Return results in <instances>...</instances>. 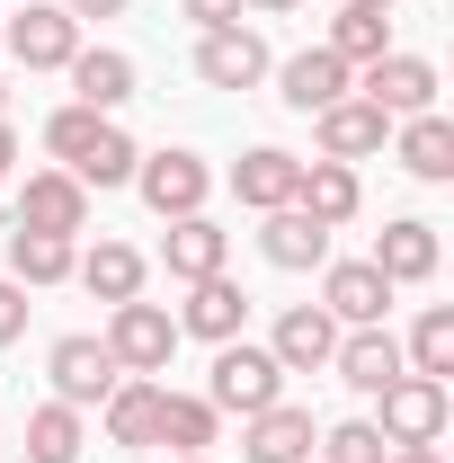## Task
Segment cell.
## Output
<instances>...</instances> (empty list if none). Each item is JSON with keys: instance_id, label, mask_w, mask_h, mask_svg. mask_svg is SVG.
Masks as SVG:
<instances>
[{"instance_id": "6da1fadb", "label": "cell", "mask_w": 454, "mask_h": 463, "mask_svg": "<svg viewBox=\"0 0 454 463\" xmlns=\"http://www.w3.org/2000/svg\"><path fill=\"white\" fill-rule=\"evenodd\" d=\"M205 402L259 419L268 402H285V365L268 356V347H250V339H223V347H214V383H205Z\"/></svg>"}, {"instance_id": "7a4b0ae2", "label": "cell", "mask_w": 454, "mask_h": 463, "mask_svg": "<svg viewBox=\"0 0 454 463\" xmlns=\"http://www.w3.org/2000/svg\"><path fill=\"white\" fill-rule=\"evenodd\" d=\"M108 356H116V374H161L178 356V321L161 312V303H108Z\"/></svg>"}, {"instance_id": "3957f363", "label": "cell", "mask_w": 454, "mask_h": 463, "mask_svg": "<svg viewBox=\"0 0 454 463\" xmlns=\"http://www.w3.org/2000/svg\"><path fill=\"white\" fill-rule=\"evenodd\" d=\"M374 402H383V419H374V428H383V446H437V437H446V419H454V402H446V383H437V374H401V383H383Z\"/></svg>"}, {"instance_id": "277c9868", "label": "cell", "mask_w": 454, "mask_h": 463, "mask_svg": "<svg viewBox=\"0 0 454 463\" xmlns=\"http://www.w3.org/2000/svg\"><path fill=\"white\" fill-rule=\"evenodd\" d=\"M134 187H143V205L161 214V223H178V214H205V187H214V170L196 161V152H143L134 161Z\"/></svg>"}, {"instance_id": "5b68a950", "label": "cell", "mask_w": 454, "mask_h": 463, "mask_svg": "<svg viewBox=\"0 0 454 463\" xmlns=\"http://www.w3.org/2000/svg\"><path fill=\"white\" fill-rule=\"evenodd\" d=\"M45 374H54V402H71V410H99L116 383H125L116 356H108V339H90V330H71V339L45 347Z\"/></svg>"}, {"instance_id": "8992f818", "label": "cell", "mask_w": 454, "mask_h": 463, "mask_svg": "<svg viewBox=\"0 0 454 463\" xmlns=\"http://www.w3.org/2000/svg\"><path fill=\"white\" fill-rule=\"evenodd\" d=\"M356 90H365V108H383L401 125V116H428L437 108V62L428 54H383V62H365V80H356Z\"/></svg>"}, {"instance_id": "52a82bcc", "label": "cell", "mask_w": 454, "mask_h": 463, "mask_svg": "<svg viewBox=\"0 0 454 463\" xmlns=\"http://www.w3.org/2000/svg\"><path fill=\"white\" fill-rule=\"evenodd\" d=\"M9 54L27 62V71H62V62L80 54V18H71L62 0H27V9L9 18Z\"/></svg>"}, {"instance_id": "ba28073f", "label": "cell", "mask_w": 454, "mask_h": 463, "mask_svg": "<svg viewBox=\"0 0 454 463\" xmlns=\"http://www.w3.org/2000/svg\"><path fill=\"white\" fill-rule=\"evenodd\" d=\"M18 232H90V187L71 170H36L27 187H18Z\"/></svg>"}, {"instance_id": "9c48e42d", "label": "cell", "mask_w": 454, "mask_h": 463, "mask_svg": "<svg viewBox=\"0 0 454 463\" xmlns=\"http://www.w3.org/2000/svg\"><path fill=\"white\" fill-rule=\"evenodd\" d=\"M196 80L205 90H259L268 80V45L250 27H205L196 36Z\"/></svg>"}, {"instance_id": "30bf717a", "label": "cell", "mask_w": 454, "mask_h": 463, "mask_svg": "<svg viewBox=\"0 0 454 463\" xmlns=\"http://www.w3.org/2000/svg\"><path fill=\"white\" fill-rule=\"evenodd\" d=\"M321 312H330L339 330H374V321L393 312V286L374 277V259H339V268L321 277Z\"/></svg>"}, {"instance_id": "8fae6325", "label": "cell", "mask_w": 454, "mask_h": 463, "mask_svg": "<svg viewBox=\"0 0 454 463\" xmlns=\"http://www.w3.org/2000/svg\"><path fill=\"white\" fill-rule=\"evenodd\" d=\"M330 374H339L347 392H383V383H401L410 365H401V339L374 321V330H339V347H330Z\"/></svg>"}, {"instance_id": "7c38bea8", "label": "cell", "mask_w": 454, "mask_h": 463, "mask_svg": "<svg viewBox=\"0 0 454 463\" xmlns=\"http://www.w3.org/2000/svg\"><path fill=\"white\" fill-rule=\"evenodd\" d=\"M347 90H356V71H347V62L330 54V45H312V54H294V62L277 71V99H285L294 116H321V108H339Z\"/></svg>"}, {"instance_id": "4fadbf2b", "label": "cell", "mask_w": 454, "mask_h": 463, "mask_svg": "<svg viewBox=\"0 0 454 463\" xmlns=\"http://www.w3.org/2000/svg\"><path fill=\"white\" fill-rule=\"evenodd\" d=\"M374 277L383 286H428L437 277V223H419V214L383 223L374 232Z\"/></svg>"}, {"instance_id": "5bb4252c", "label": "cell", "mask_w": 454, "mask_h": 463, "mask_svg": "<svg viewBox=\"0 0 454 463\" xmlns=\"http://www.w3.org/2000/svg\"><path fill=\"white\" fill-rule=\"evenodd\" d=\"M312 134H321V161H365V152H383V134H393V116L383 108H365V99H339V108H321L312 116Z\"/></svg>"}, {"instance_id": "9a60e30c", "label": "cell", "mask_w": 454, "mask_h": 463, "mask_svg": "<svg viewBox=\"0 0 454 463\" xmlns=\"http://www.w3.org/2000/svg\"><path fill=\"white\" fill-rule=\"evenodd\" d=\"M223 259H232V232L214 223V214H178L170 241H161V268H170L178 286H196V277H223Z\"/></svg>"}, {"instance_id": "2e32d148", "label": "cell", "mask_w": 454, "mask_h": 463, "mask_svg": "<svg viewBox=\"0 0 454 463\" xmlns=\"http://www.w3.org/2000/svg\"><path fill=\"white\" fill-rule=\"evenodd\" d=\"M330 347H339V321H330L321 303H294V312L277 321V339H268V356H277L285 374H321Z\"/></svg>"}, {"instance_id": "e0dca14e", "label": "cell", "mask_w": 454, "mask_h": 463, "mask_svg": "<svg viewBox=\"0 0 454 463\" xmlns=\"http://www.w3.org/2000/svg\"><path fill=\"white\" fill-rule=\"evenodd\" d=\"M259 250H268V268H285V277H303V268H330V232L312 223L303 205H277V214L259 223Z\"/></svg>"}, {"instance_id": "ac0fdd59", "label": "cell", "mask_w": 454, "mask_h": 463, "mask_svg": "<svg viewBox=\"0 0 454 463\" xmlns=\"http://www.w3.org/2000/svg\"><path fill=\"white\" fill-rule=\"evenodd\" d=\"M294 205H303L321 232H339V223H356L365 187H356V170H347V161H303V178H294Z\"/></svg>"}, {"instance_id": "d6986e66", "label": "cell", "mask_w": 454, "mask_h": 463, "mask_svg": "<svg viewBox=\"0 0 454 463\" xmlns=\"http://www.w3.org/2000/svg\"><path fill=\"white\" fill-rule=\"evenodd\" d=\"M241 312H250V294L232 286V277H196L187 286V312H178V339L223 347V339H241Z\"/></svg>"}, {"instance_id": "ffe728a7", "label": "cell", "mask_w": 454, "mask_h": 463, "mask_svg": "<svg viewBox=\"0 0 454 463\" xmlns=\"http://www.w3.org/2000/svg\"><path fill=\"white\" fill-rule=\"evenodd\" d=\"M241 463H312V410L294 402H268L241 437Z\"/></svg>"}, {"instance_id": "44dd1931", "label": "cell", "mask_w": 454, "mask_h": 463, "mask_svg": "<svg viewBox=\"0 0 454 463\" xmlns=\"http://www.w3.org/2000/svg\"><path fill=\"white\" fill-rule=\"evenodd\" d=\"M294 178H303V161L277 152V143H259V152H241V161H232V196H241V205H259V214H277V205H294Z\"/></svg>"}, {"instance_id": "7402d4cb", "label": "cell", "mask_w": 454, "mask_h": 463, "mask_svg": "<svg viewBox=\"0 0 454 463\" xmlns=\"http://www.w3.org/2000/svg\"><path fill=\"white\" fill-rule=\"evenodd\" d=\"M62 71H71V99H80V108H99V116L134 99V54H116V45H80Z\"/></svg>"}, {"instance_id": "603a6c76", "label": "cell", "mask_w": 454, "mask_h": 463, "mask_svg": "<svg viewBox=\"0 0 454 463\" xmlns=\"http://www.w3.org/2000/svg\"><path fill=\"white\" fill-rule=\"evenodd\" d=\"M99 410H108V437H116V446H152V437H161V383H152V374H125Z\"/></svg>"}, {"instance_id": "cb8c5ba5", "label": "cell", "mask_w": 454, "mask_h": 463, "mask_svg": "<svg viewBox=\"0 0 454 463\" xmlns=\"http://www.w3.org/2000/svg\"><path fill=\"white\" fill-rule=\"evenodd\" d=\"M401 170L428 178V187L454 178V125H446L437 108H428V116H401Z\"/></svg>"}, {"instance_id": "d4e9b609", "label": "cell", "mask_w": 454, "mask_h": 463, "mask_svg": "<svg viewBox=\"0 0 454 463\" xmlns=\"http://www.w3.org/2000/svg\"><path fill=\"white\" fill-rule=\"evenodd\" d=\"M71 277L99 294V303H134V294H143V250L99 241V250H80V268H71Z\"/></svg>"}, {"instance_id": "484cf974", "label": "cell", "mask_w": 454, "mask_h": 463, "mask_svg": "<svg viewBox=\"0 0 454 463\" xmlns=\"http://www.w3.org/2000/svg\"><path fill=\"white\" fill-rule=\"evenodd\" d=\"M71 268H80V250L62 232H9V277L18 286H62Z\"/></svg>"}, {"instance_id": "4316f807", "label": "cell", "mask_w": 454, "mask_h": 463, "mask_svg": "<svg viewBox=\"0 0 454 463\" xmlns=\"http://www.w3.org/2000/svg\"><path fill=\"white\" fill-rule=\"evenodd\" d=\"M330 54H339L347 71L383 62V54H393V18H383V9H347V0H339V18H330Z\"/></svg>"}, {"instance_id": "83f0119b", "label": "cell", "mask_w": 454, "mask_h": 463, "mask_svg": "<svg viewBox=\"0 0 454 463\" xmlns=\"http://www.w3.org/2000/svg\"><path fill=\"white\" fill-rule=\"evenodd\" d=\"M214 428H223V410L205 402V392H161V437H152V446L205 455V446H214Z\"/></svg>"}, {"instance_id": "f1b7e54d", "label": "cell", "mask_w": 454, "mask_h": 463, "mask_svg": "<svg viewBox=\"0 0 454 463\" xmlns=\"http://www.w3.org/2000/svg\"><path fill=\"white\" fill-rule=\"evenodd\" d=\"M80 446H90V428H80L71 402L27 410V463H80Z\"/></svg>"}, {"instance_id": "f546056e", "label": "cell", "mask_w": 454, "mask_h": 463, "mask_svg": "<svg viewBox=\"0 0 454 463\" xmlns=\"http://www.w3.org/2000/svg\"><path fill=\"white\" fill-rule=\"evenodd\" d=\"M99 134H108V116H99V108H80V99L45 116V152H54L62 170H80V161L99 152Z\"/></svg>"}, {"instance_id": "4dcf8cb0", "label": "cell", "mask_w": 454, "mask_h": 463, "mask_svg": "<svg viewBox=\"0 0 454 463\" xmlns=\"http://www.w3.org/2000/svg\"><path fill=\"white\" fill-rule=\"evenodd\" d=\"M401 365H410V374H437V383L454 374V312H446V303L419 312V330H410V347H401Z\"/></svg>"}, {"instance_id": "1f68e13d", "label": "cell", "mask_w": 454, "mask_h": 463, "mask_svg": "<svg viewBox=\"0 0 454 463\" xmlns=\"http://www.w3.org/2000/svg\"><path fill=\"white\" fill-rule=\"evenodd\" d=\"M312 446H321V463H383V455H393L374 419H339V428H321Z\"/></svg>"}, {"instance_id": "d6a6232c", "label": "cell", "mask_w": 454, "mask_h": 463, "mask_svg": "<svg viewBox=\"0 0 454 463\" xmlns=\"http://www.w3.org/2000/svg\"><path fill=\"white\" fill-rule=\"evenodd\" d=\"M134 161H143V152H134V134H116V125H108V134H99V152H90L71 178H80V187H134Z\"/></svg>"}, {"instance_id": "836d02e7", "label": "cell", "mask_w": 454, "mask_h": 463, "mask_svg": "<svg viewBox=\"0 0 454 463\" xmlns=\"http://www.w3.org/2000/svg\"><path fill=\"white\" fill-rule=\"evenodd\" d=\"M18 330H27V286L0 277V347H18Z\"/></svg>"}, {"instance_id": "e575fe53", "label": "cell", "mask_w": 454, "mask_h": 463, "mask_svg": "<svg viewBox=\"0 0 454 463\" xmlns=\"http://www.w3.org/2000/svg\"><path fill=\"white\" fill-rule=\"evenodd\" d=\"M178 18H196V27H241V0H178Z\"/></svg>"}, {"instance_id": "d590c367", "label": "cell", "mask_w": 454, "mask_h": 463, "mask_svg": "<svg viewBox=\"0 0 454 463\" xmlns=\"http://www.w3.org/2000/svg\"><path fill=\"white\" fill-rule=\"evenodd\" d=\"M71 18H125V0H62Z\"/></svg>"}, {"instance_id": "8d00e7d4", "label": "cell", "mask_w": 454, "mask_h": 463, "mask_svg": "<svg viewBox=\"0 0 454 463\" xmlns=\"http://www.w3.org/2000/svg\"><path fill=\"white\" fill-rule=\"evenodd\" d=\"M383 463H446V446H393Z\"/></svg>"}, {"instance_id": "74e56055", "label": "cell", "mask_w": 454, "mask_h": 463, "mask_svg": "<svg viewBox=\"0 0 454 463\" xmlns=\"http://www.w3.org/2000/svg\"><path fill=\"white\" fill-rule=\"evenodd\" d=\"M9 161H18V134H9V116H0V170H9Z\"/></svg>"}, {"instance_id": "f35d334b", "label": "cell", "mask_w": 454, "mask_h": 463, "mask_svg": "<svg viewBox=\"0 0 454 463\" xmlns=\"http://www.w3.org/2000/svg\"><path fill=\"white\" fill-rule=\"evenodd\" d=\"M241 9H268V18H285V9H303V0H241Z\"/></svg>"}, {"instance_id": "ab89813d", "label": "cell", "mask_w": 454, "mask_h": 463, "mask_svg": "<svg viewBox=\"0 0 454 463\" xmlns=\"http://www.w3.org/2000/svg\"><path fill=\"white\" fill-rule=\"evenodd\" d=\"M347 9H383V18H393V0H347Z\"/></svg>"}, {"instance_id": "60d3db41", "label": "cell", "mask_w": 454, "mask_h": 463, "mask_svg": "<svg viewBox=\"0 0 454 463\" xmlns=\"http://www.w3.org/2000/svg\"><path fill=\"white\" fill-rule=\"evenodd\" d=\"M0 54H9V18H0Z\"/></svg>"}, {"instance_id": "b9f144b4", "label": "cell", "mask_w": 454, "mask_h": 463, "mask_svg": "<svg viewBox=\"0 0 454 463\" xmlns=\"http://www.w3.org/2000/svg\"><path fill=\"white\" fill-rule=\"evenodd\" d=\"M0 116H9V80H0Z\"/></svg>"}, {"instance_id": "7bdbcfd3", "label": "cell", "mask_w": 454, "mask_h": 463, "mask_svg": "<svg viewBox=\"0 0 454 463\" xmlns=\"http://www.w3.org/2000/svg\"><path fill=\"white\" fill-rule=\"evenodd\" d=\"M178 463H205V455H178Z\"/></svg>"}]
</instances>
